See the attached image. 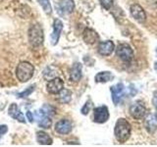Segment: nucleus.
<instances>
[{
  "mask_svg": "<svg viewBox=\"0 0 157 147\" xmlns=\"http://www.w3.org/2000/svg\"><path fill=\"white\" fill-rule=\"evenodd\" d=\"M8 114L10 117H12L13 119L17 120L20 123H23L25 124L26 123V119H25V116L23 115V113L20 110V108L17 106V104H11V106L9 107V110H8Z\"/></svg>",
  "mask_w": 157,
  "mask_h": 147,
  "instance_id": "2eb2a0df",
  "label": "nucleus"
},
{
  "mask_svg": "<svg viewBox=\"0 0 157 147\" xmlns=\"http://www.w3.org/2000/svg\"><path fill=\"white\" fill-rule=\"evenodd\" d=\"M27 118H28V120H29V122H31V123L33 122V114H32V112H29V111L27 112Z\"/></svg>",
  "mask_w": 157,
  "mask_h": 147,
  "instance_id": "c85d7f7f",
  "label": "nucleus"
},
{
  "mask_svg": "<svg viewBox=\"0 0 157 147\" xmlns=\"http://www.w3.org/2000/svg\"><path fill=\"white\" fill-rule=\"evenodd\" d=\"M145 127L146 130H148L149 132H155L157 130V124L155 122L154 117L152 115H149L148 118L145 121Z\"/></svg>",
  "mask_w": 157,
  "mask_h": 147,
  "instance_id": "412c9836",
  "label": "nucleus"
},
{
  "mask_svg": "<svg viewBox=\"0 0 157 147\" xmlns=\"http://www.w3.org/2000/svg\"><path fill=\"white\" fill-rule=\"evenodd\" d=\"M152 102H153L155 109L157 110V90L154 91V93H153V99H152Z\"/></svg>",
  "mask_w": 157,
  "mask_h": 147,
  "instance_id": "cd10ccee",
  "label": "nucleus"
},
{
  "mask_svg": "<svg viewBox=\"0 0 157 147\" xmlns=\"http://www.w3.org/2000/svg\"><path fill=\"white\" fill-rule=\"evenodd\" d=\"M29 41L33 47H38L42 45L44 40L43 29L39 24H33L29 28L28 32Z\"/></svg>",
  "mask_w": 157,
  "mask_h": 147,
  "instance_id": "f03ea898",
  "label": "nucleus"
},
{
  "mask_svg": "<svg viewBox=\"0 0 157 147\" xmlns=\"http://www.w3.org/2000/svg\"><path fill=\"white\" fill-rule=\"evenodd\" d=\"M132 131L131 124L126 119L120 118L117 121L114 129V134L116 139L120 142V143H125V142L130 138Z\"/></svg>",
  "mask_w": 157,
  "mask_h": 147,
  "instance_id": "f257e3e1",
  "label": "nucleus"
},
{
  "mask_svg": "<svg viewBox=\"0 0 157 147\" xmlns=\"http://www.w3.org/2000/svg\"><path fill=\"white\" fill-rule=\"evenodd\" d=\"M111 95H112V101L115 105L119 104L123 95H124V85L121 82L117 83L116 85L111 86Z\"/></svg>",
  "mask_w": 157,
  "mask_h": 147,
  "instance_id": "9d476101",
  "label": "nucleus"
},
{
  "mask_svg": "<svg viewBox=\"0 0 157 147\" xmlns=\"http://www.w3.org/2000/svg\"><path fill=\"white\" fill-rule=\"evenodd\" d=\"M64 88V81L60 77H54L48 81L46 85V89L50 94H58Z\"/></svg>",
  "mask_w": 157,
  "mask_h": 147,
  "instance_id": "6e6552de",
  "label": "nucleus"
},
{
  "mask_svg": "<svg viewBox=\"0 0 157 147\" xmlns=\"http://www.w3.org/2000/svg\"><path fill=\"white\" fill-rule=\"evenodd\" d=\"M8 130V127L6 125H2V126H0V139H1V137L3 134H5L7 132Z\"/></svg>",
  "mask_w": 157,
  "mask_h": 147,
  "instance_id": "bb28decb",
  "label": "nucleus"
},
{
  "mask_svg": "<svg viewBox=\"0 0 157 147\" xmlns=\"http://www.w3.org/2000/svg\"><path fill=\"white\" fill-rule=\"evenodd\" d=\"M130 115L136 120H140L144 118L146 115V108L140 102H135L130 107Z\"/></svg>",
  "mask_w": 157,
  "mask_h": 147,
  "instance_id": "423d86ee",
  "label": "nucleus"
},
{
  "mask_svg": "<svg viewBox=\"0 0 157 147\" xmlns=\"http://www.w3.org/2000/svg\"><path fill=\"white\" fill-rule=\"evenodd\" d=\"M156 56H157V48H156Z\"/></svg>",
  "mask_w": 157,
  "mask_h": 147,
  "instance_id": "7c9ffc66",
  "label": "nucleus"
},
{
  "mask_svg": "<svg viewBox=\"0 0 157 147\" xmlns=\"http://www.w3.org/2000/svg\"><path fill=\"white\" fill-rule=\"evenodd\" d=\"M91 107H92V102L90 100H87L86 102V104L83 105V107L82 108V115H87L88 113H90V109H91Z\"/></svg>",
  "mask_w": 157,
  "mask_h": 147,
  "instance_id": "b1692460",
  "label": "nucleus"
},
{
  "mask_svg": "<svg viewBox=\"0 0 157 147\" xmlns=\"http://www.w3.org/2000/svg\"><path fill=\"white\" fill-rule=\"evenodd\" d=\"M37 2L39 3V5L42 7L43 11L47 15H50L52 13V7H51L49 0H37Z\"/></svg>",
  "mask_w": 157,
  "mask_h": 147,
  "instance_id": "4be33fe9",
  "label": "nucleus"
},
{
  "mask_svg": "<svg viewBox=\"0 0 157 147\" xmlns=\"http://www.w3.org/2000/svg\"><path fill=\"white\" fill-rule=\"evenodd\" d=\"M130 12L132 18H134L136 22L144 23L146 21V13L140 4H136V3L132 4L130 8Z\"/></svg>",
  "mask_w": 157,
  "mask_h": 147,
  "instance_id": "0eeeda50",
  "label": "nucleus"
},
{
  "mask_svg": "<svg viewBox=\"0 0 157 147\" xmlns=\"http://www.w3.org/2000/svg\"><path fill=\"white\" fill-rule=\"evenodd\" d=\"M82 66L81 63H75L73 65L71 72H70V80L74 82H78L81 81L82 78Z\"/></svg>",
  "mask_w": 157,
  "mask_h": 147,
  "instance_id": "dca6fc26",
  "label": "nucleus"
},
{
  "mask_svg": "<svg viewBox=\"0 0 157 147\" xmlns=\"http://www.w3.org/2000/svg\"><path fill=\"white\" fill-rule=\"evenodd\" d=\"M58 94H59L58 99L61 103H63V104H67V103H69L72 99V92L69 89H64L63 88Z\"/></svg>",
  "mask_w": 157,
  "mask_h": 147,
  "instance_id": "aec40b11",
  "label": "nucleus"
},
{
  "mask_svg": "<svg viewBox=\"0 0 157 147\" xmlns=\"http://www.w3.org/2000/svg\"><path fill=\"white\" fill-rule=\"evenodd\" d=\"M55 130L60 134H68L72 130V123L68 120H61L56 123Z\"/></svg>",
  "mask_w": 157,
  "mask_h": 147,
  "instance_id": "4468645a",
  "label": "nucleus"
},
{
  "mask_svg": "<svg viewBox=\"0 0 157 147\" xmlns=\"http://www.w3.org/2000/svg\"><path fill=\"white\" fill-rule=\"evenodd\" d=\"M98 53L102 56H109L113 53L115 49V45L113 41L111 40H106V41H101L98 44Z\"/></svg>",
  "mask_w": 157,
  "mask_h": 147,
  "instance_id": "f8f14e48",
  "label": "nucleus"
},
{
  "mask_svg": "<svg viewBox=\"0 0 157 147\" xmlns=\"http://www.w3.org/2000/svg\"><path fill=\"white\" fill-rule=\"evenodd\" d=\"M41 109L44 111V113H45L46 115H48L49 117H51V116H53V115H55V109L52 107V106H50V105H44Z\"/></svg>",
  "mask_w": 157,
  "mask_h": 147,
  "instance_id": "a878e982",
  "label": "nucleus"
},
{
  "mask_svg": "<svg viewBox=\"0 0 157 147\" xmlns=\"http://www.w3.org/2000/svg\"><path fill=\"white\" fill-rule=\"evenodd\" d=\"M109 119V110L106 106L96 107L93 112V121L97 124H103Z\"/></svg>",
  "mask_w": 157,
  "mask_h": 147,
  "instance_id": "39448f33",
  "label": "nucleus"
},
{
  "mask_svg": "<svg viewBox=\"0 0 157 147\" xmlns=\"http://www.w3.org/2000/svg\"><path fill=\"white\" fill-rule=\"evenodd\" d=\"M116 54L123 62H131L134 58V51L128 43H120L116 48Z\"/></svg>",
  "mask_w": 157,
  "mask_h": 147,
  "instance_id": "20e7f679",
  "label": "nucleus"
},
{
  "mask_svg": "<svg viewBox=\"0 0 157 147\" xmlns=\"http://www.w3.org/2000/svg\"><path fill=\"white\" fill-rule=\"evenodd\" d=\"M36 120L38 122V126L42 129H49L52 125V120L48 115H46L42 109H39L36 112Z\"/></svg>",
  "mask_w": 157,
  "mask_h": 147,
  "instance_id": "1a4fd4ad",
  "label": "nucleus"
},
{
  "mask_svg": "<svg viewBox=\"0 0 157 147\" xmlns=\"http://www.w3.org/2000/svg\"><path fill=\"white\" fill-rule=\"evenodd\" d=\"M82 38L86 43L87 44H94L99 40V36L98 33L94 31V29L86 28L82 32Z\"/></svg>",
  "mask_w": 157,
  "mask_h": 147,
  "instance_id": "ddd939ff",
  "label": "nucleus"
},
{
  "mask_svg": "<svg viewBox=\"0 0 157 147\" xmlns=\"http://www.w3.org/2000/svg\"><path fill=\"white\" fill-rule=\"evenodd\" d=\"M34 88H36V85H31V86H29L26 90H24V91H22L21 93H19L18 94V97L19 98H25V97H28V96H29L32 94V93L33 92V90H34Z\"/></svg>",
  "mask_w": 157,
  "mask_h": 147,
  "instance_id": "5701e85b",
  "label": "nucleus"
},
{
  "mask_svg": "<svg viewBox=\"0 0 157 147\" xmlns=\"http://www.w3.org/2000/svg\"><path fill=\"white\" fill-rule=\"evenodd\" d=\"M154 69H155V71H156V73H157V63L154 64Z\"/></svg>",
  "mask_w": 157,
  "mask_h": 147,
  "instance_id": "c756f323",
  "label": "nucleus"
},
{
  "mask_svg": "<svg viewBox=\"0 0 157 147\" xmlns=\"http://www.w3.org/2000/svg\"><path fill=\"white\" fill-rule=\"evenodd\" d=\"M62 29H63L62 21L59 19H55L53 22V32L51 33V43L53 44V45H56V44L58 43Z\"/></svg>",
  "mask_w": 157,
  "mask_h": 147,
  "instance_id": "9b49d317",
  "label": "nucleus"
},
{
  "mask_svg": "<svg viewBox=\"0 0 157 147\" xmlns=\"http://www.w3.org/2000/svg\"><path fill=\"white\" fill-rule=\"evenodd\" d=\"M99 3L105 10H109L114 4V0H99Z\"/></svg>",
  "mask_w": 157,
  "mask_h": 147,
  "instance_id": "393cba45",
  "label": "nucleus"
},
{
  "mask_svg": "<svg viewBox=\"0 0 157 147\" xmlns=\"http://www.w3.org/2000/svg\"><path fill=\"white\" fill-rule=\"evenodd\" d=\"M75 9V2L74 0H61L59 3V10L64 15L71 14Z\"/></svg>",
  "mask_w": 157,
  "mask_h": 147,
  "instance_id": "f3484780",
  "label": "nucleus"
},
{
  "mask_svg": "<svg viewBox=\"0 0 157 147\" xmlns=\"http://www.w3.org/2000/svg\"><path fill=\"white\" fill-rule=\"evenodd\" d=\"M34 73V67L31 63L23 61L20 62L19 65L16 69V77L18 81L21 82H26L29 81L33 76Z\"/></svg>",
  "mask_w": 157,
  "mask_h": 147,
  "instance_id": "7ed1b4c3",
  "label": "nucleus"
},
{
  "mask_svg": "<svg viewBox=\"0 0 157 147\" xmlns=\"http://www.w3.org/2000/svg\"><path fill=\"white\" fill-rule=\"evenodd\" d=\"M36 140L39 144L42 145H51L52 144V138L49 136L48 134L45 131L39 130L36 132Z\"/></svg>",
  "mask_w": 157,
  "mask_h": 147,
  "instance_id": "a211bd4d",
  "label": "nucleus"
},
{
  "mask_svg": "<svg viewBox=\"0 0 157 147\" xmlns=\"http://www.w3.org/2000/svg\"><path fill=\"white\" fill-rule=\"evenodd\" d=\"M114 78V76L111 72H100L95 76L96 82H107Z\"/></svg>",
  "mask_w": 157,
  "mask_h": 147,
  "instance_id": "6ab92c4d",
  "label": "nucleus"
}]
</instances>
